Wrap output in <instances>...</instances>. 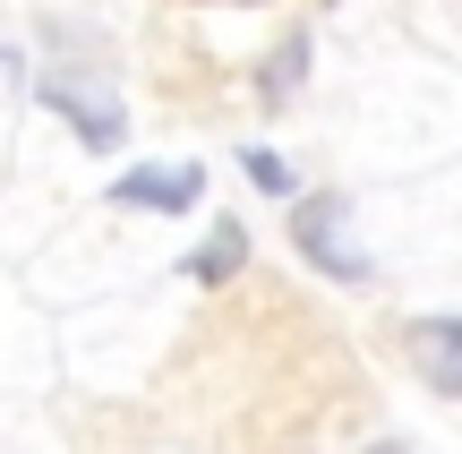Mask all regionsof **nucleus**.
I'll return each instance as SVG.
<instances>
[{
  "label": "nucleus",
  "mask_w": 462,
  "mask_h": 454,
  "mask_svg": "<svg viewBox=\"0 0 462 454\" xmlns=\"http://www.w3.org/2000/svg\"><path fill=\"white\" fill-rule=\"evenodd\" d=\"M300 78H309V34H282L274 60H265V78H257V95H265V103H291Z\"/></svg>",
  "instance_id": "obj_6"
},
{
  "label": "nucleus",
  "mask_w": 462,
  "mask_h": 454,
  "mask_svg": "<svg viewBox=\"0 0 462 454\" xmlns=\"http://www.w3.org/2000/svg\"><path fill=\"white\" fill-rule=\"evenodd\" d=\"M240 266H248V232H240V223H215V232H206V249L189 257V274H198L206 292H215V283H231Z\"/></svg>",
  "instance_id": "obj_5"
},
{
  "label": "nucleus",
  "mask_w": 462,
  "mask_h": 454,
  "mask_svg": "<svg viewBox=\"0 0 462 454\" xmlns=\"http://www.w3.org/2000/svg\"><path fill=\"white\" fill-rule=\"evenodd\" d=\"M43 103L86 137V146H120V137H129V112H120V95H95L86 78H43Z\"/></svg>",
  "instance_id": "obj_3"
},
{
  "label": "nucleus",
  "mask_w": 462,
  "mask_h": 454,
  "mask_svg": "<svg viewBox=\"0 0 462 454\" xmlns=\"http://www.w3.org/2000/svg\"><path fill=\"white\" fill-rule=\"evenodd\" d=\"M206 198V171L198 163H146V171H120L112 206H137V215H189Z\"/></svg>",
  "instance_id": "obj_2"
},
{
  "label": "nucleus",
  "mask_w": 462,
  "mask_h": 454,
  "mask_svg": "<svg viewBox=\"0 0 462 454\" xmlns=\"http://www.w3.org/2000/svg\"><path fill=\"white\" fill-rule=\"evenodd\" d=\"M240 171H248L257 189H274V198H291V163H282L274 146H240Z\"/></svg>",
  "instance_id": "obj_7"
},
{
  "label": "nucleus",
  "mask_w": 462,
  "mask_h": 454,
  "mask_svg": "<svg viewBox=\"0 0 462 454\" xmlns=\"http://www.w3.org/2000/svg\"><path fill=\"white\" fill-rule=\"evenodd\" d=\"M223 9H248V0H223Z\"/></svg>",
  "instance_id": "obj_10"
},
{
  "label": "nucleus",
  "mask_w": 462,
  "mask_h": 454,
  "mask_svg": "<svg viewBox=\"0 0 462 454\" xmlns=\"http://www.w3.org/2000/svg\"><path fill=\"white\" fill-rule=\"evenodd\" d=\"M9 78H17V51H9V43H0V86H9Z\"/></svg>",
  "instance_id": "obj_8"
},
{
  "label": "nucleus",
  "mask_w": 462,
  "mask_h": 454,
  "mask_svg": "<svg viewBox=\"0 0 462 454\" xmlns=\"http://www.w3.org/2000/svg\"><path fill=\"white\" fill-rule=\"evenodd\" d=\"M402 343H411L420 377H429L437 394H462V326H454V318H420Z\"/></svg>",
  "instance_id": "obj_4"
},
{
  "label": "nucleus",
  "mask_w": 462,
  "mask_h": 454,
  "mask_svg": "<svg viewBox=\"0 0 462 454\" xmlns=\"http://www.w3.org/2000/svg\"><path fill=\"white\" fill-rule=\"evenodd\" d=\"M368 454H411V446H368Z\"/></svg>",
  "instance_id": "obj_9"
},
{
  "label": "nucleus",
  "mask_w": 462,
  "mask_h": 454,
  "mask_svg": "<svg viewBox=\"0 0 462 454\" xmlns=\"http://www.w3.org/2000/svg\"><path fill=\"white\" fill-rule=\"evenodd\" d=\"M291 249L309 257L317 274H334V283H368V249L351 240V198H334V189H317V198L291 206Z\"/></svg>",
  "instance_id": "obj_1"
}]
</instances>
